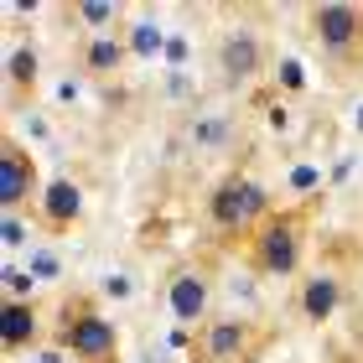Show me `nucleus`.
<instances>
[{"label":"nucleus","mask_w":363,"mask_h":363,"mask_svg":"<svg viewBox=\"0 0 363 363\" xmlns=\"http://www.w3.org/2000/svg\"><path fill=\"white\" fill-rule=\"evenodd\" d=\"M250 259L259 275H275V280L296 275L306 259V218L301 213H270L250 234Z\"/></svg>","instance_id":"1"},{"label":"nucleus","mask_w":363,"mask_h":363,"mask_svg":"<svg viewBox=\"0 0 363 363\" xmlns=\"http://www.w3.org/2000/svg\"><path fill=\"white\" fill-rule=\"evenodd\" d=\"M265 218H270V192L244 172L223 177L218 187L208 192V223L218 228V234H255Z\"/></svg>","instance_id":"2"},{"label":"nucleus","mask_w":363,"mask_h":363,"mask_svg":"<svg viewBox=\"0 0 363 363\" xmlns=\"http://www.w3.org/2000/svg\"><path fill=\"white\" fill-rule=\"evenodd\" d=\"M57 342L62 353L78 358V363H114V348H120V333L104 311L94 306H68L62 311V327H57Z\"/></svg>","instance_id":"3"},{"label":"nucleus","mask_w":363,"mask_h":363,"mask_svg":"<svg viewBox=\"0 0 363 363\" xmlns=\"http://www.w3.org/2000/svg\"><path fill=\"white\" fill-rule=\"evenodd\" d=\"M311 37L327 62H358L363 57V6H311Z\"/></svg>","instance_id":"4"},{"label":"nucleus","mask_w":363,"mask_h":363,"mask_svg":"<svg viewBox=\"0 0 363 363\" xmlns=\"http://www.w3.org/2000/svg\"><path fill=\"white\" fill-rule=\"evenodd\" d=\"M192 353H197V363H250L259 353V327L255 322H239V317L203 322Z\"/></svg>","instance_id":"5"},{"label":"nucleus","mask_w":363,"mask_h":363,"mask_svg":"<svg viewBox=\"0 0 363 363\" xmlns=\"http://www.w3.org/2000/svg\"><path fill=\"white\" fill-rule=\"evenodd\" d=\"M37 197V156L21 140H0V213H21Z\"/></svg>","instance_id":"6"},{"label":"nucleus","mask_w":363,"mask_h":363,"mask_svg":"<svg viewBox=\"0 0 363 363\" xmlns=\"http://www.w3.org/2000/svg\"><path fill=\"white\" fill-rule=\"evenodd\" d=\"M265 73V37H255L250 26H234L218 42V78L228 89H244Z\"/></svg>","instance_id":"7"},{"label":"nucleus","mask_w":363,"mask_h":363,"mask_svg":"<svg viewBox=\"0 0 363 363\" xmlns=\"http://www.w3.org/2000/svg\"><path fill=\"white\" fill-rule=\"evenodd\" d=\"M167 306H172V317L187 322V327L203 322L208 306H213V280H208V270H192V265L172 270V280H167Z\"/></svg>","instance_id":"8"},{"label":"nucleus","mask_w":363,"mask_h":363,"mask_svg":"<svg viewBox=\"0 0 363 363\" xmlns=\"http://www.w3.org/2000/svg\"><path fill=\"white\" fill-rule=\"evenodd\" d=\"M37 218H42V228H52V234L73 228L84 218V187H78L73 177H52L37 197Z\"/></svg>","instance_id":"9"},{"label":"nucleus","mask_w":363,"mask_h":363,"mask_svg":"<svg viewBox=\"0 0 363 363\" xmlns=\"http://www.w3.org/2000/svg\"><path fill=\"white\" fill-rule=\"evenodd\" d=\"M296 306H301V322H311V327L333 322L337 306H342V275H333V270L306 275V280H301V296H296Z\"/></svg>","instance_id":"10"},{"label":"nucleus","mask_w":363,"mask_h":363,"mask_svg":"<svg viewBox=\"0 0 363 363\" xmlns=\"http://www.w3.org/2000/svg\"><path fill=\"white\" fill-rule=\"evenodd\" d=\"M37 337H42V311H37V301H6V306H0V342H6L11 353L31 348Z\"/></svg>","instance_id":"11"},{"label":"nucleus","mask_w":363,"mask_h":363,"mask_svg":"<svg viewBox=\"0 0 363 363\" xmlns=\"http://www.w3.org/2000/svg\"><path fill=\"white\" fill-rule=\"evenodd\" d=\"M37 73H42L37 47H31V42H16V47H11V57H6V94H11V99H21L31 84H37Z\"/></svg>","instance_id":"12"},{"label":"nucleus","mask_w":363,"mask_h":363,"mask_svg":"<svg viewBox=\"0 0 363 363\" xmlns=\"http://www.w3.org/2000/svg\"><path fill=\"white\" fill-rule=\"evenodd\" d=\"M125 52H130V42H120V37H89L84 68H89V73H114V68L125 62Z\"/></svg>","instance_id":"13"},{"label":"nucleus","mask_w":363,"mask_h":363,"mask_svg":"<svg viewBox=\"0 0 363 363\" xmlns=\"http://www.w3.org/2000/svg\"><path fill=\"white\" fill-rule=\"evenodd\" d=\"M6 301H31V291H37V275L21 270V265H6Z\"/></svg>","instance_id":"14"},{"label":"nucleus","mask_w":363,"mask_h":363,"mask_svg":"<svg viewBox=\"0 0 363 363\" xmlns=\"http://www.w3.org/2000/svg\"><path fill=\"white\" fill-rule=\"evenodd\" d=\"M192 140H197V145H223V140H228V120H223V114L197 120V125H192Z\"/></svg>","instance_id":"15"},{"label":"nucleus","mask_w":363,"mask_h":363,"mask_svg":"<svg viewBox=\"0 0 363 363\" xmlns=\"http://www.w3.org/2000/svg\"><path fill=\"white\" fill-rule=\"evenodd\" d=\"M0 239H6V250H26V223H21V213H0Z\"/></svg>","instance_id":"16"},{"label":"nucleus","mask_w":363,"mask_h":363,"mask_svg":"<svg viewBox=\"0 0 363 363\" xmlns=\"http://www.w3.org/2000/svg\"><path fill=\"white\" fill-rule=\"evenodd\" d=\"M130 52H161V31L151 21H140L135 31H130Z\"/></svg>","instance_id":"17"},{"label":"nucleus","mask_w":363,"mask_h":363,"mask_svg":"<svg viewBox=\"0 0 363 363\" xmlns=\"http://www.w3.org/2000/svg\"><path fill=\"white\" fill-rule=\"evenodd\" d=\"M114 16H120L114 6H78V21H89V26H109Z\"/></svg>","instance_id":"18"},{"label":"nucleus","mask_w":363,"mask_h":363,"mask_svg":"<svg viewBox=\"0 0 363 363\" xmlns=\"http://www.w3.org/2000/svg\"><path fill=\"white\" fill-rule=\"evenodd\" d=\"M31 275H37V280H52V275H57V259H52V255H31Z\"/></svg>","instance_id":"19"}]
</instances>
